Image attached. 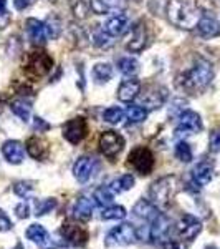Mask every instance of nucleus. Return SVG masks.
Listing matches in <instances>:
<instances>
[{"label": "nucleus", "mask_w": 220, "mask_h": 249, "mask_svg": "<svg viewBox=\"0 0 220 249\" xmlns=\"http://www.w3.org/2000/svg\"><path fill=\"white\" fill-rule=\"evenodd\" d=\"M166 12L169 22L184 30H192L194 27H197L202 17L195 0H169Z\"/></svg>", "instance_id": "nucleus-1"}, {"label": "nucleus", "mask_w": 220, "mask_h": 249, "mask_svg": "<svg viewBox=\"0 0 220 249\" xmlns=\"http://www.w3.org/2000/svg\"><path fill=\"white\" fill-rule=\"evenodd\" d=\"M204 124L202 118L199 113L192 110H186L179 115V126L175 130V135H190V133H199L202 131Z\"/></svg>", "instance_id": "nucleus-12"}, {"label": "nucleus", "mask_w": 220, "mask_h": 249, "mask_svg": "<svg viewBox=\"0 0 220 249\" xmlns=\"http://www.w3.org/2000/svg\"><path fill=\"white\" fill-rule=\"evenodd\" d=\"M27 32L35 43H45L47 40L57 38L60 34V27L53 22H42L37 18L27 20Z\"/></svg>", "instance_id": "nucleus-5"}, {"label": "nucleus", "mask_w": 220, "mask_h": 249, "mask_svg": "<svg viewBox=\"0 0 220 249\" xmlns=\"http://www.w3.org/2000/svg\"><path fill=\"white\" fill-rule=\"evenodd\" d=\"M175 156L177 160H181L182 163H189L192 160V150L186 142H179L175 146Z\"/></svg>", "instance_id": "nucleus-36"}, {"label": "nucleus", "mask_w": 220, "mask_h": 249, "mask_svg": "<svg viewBox=\"0 0 220 249\" xmlns=\"http://www.w3.org/2000/svg\"><path fill=\"white\" fill-rule=\"evenodd\" d=\"M126 116V111L121 110L119 107H111L105 110V113H103V120H105L106 123H111V124H118L121 123V120H125Z\"/></svg>", "instance_id": "nucleus-33"}, {"label": "nucleus", "mask_w": 220, "mask_h": 249, "mask_svg": "<svg viewBox=\"0 0 220 249\" xmlns=\"http://www.w3.org/2000/svg\"><path fill=\"white\" fill-rule=\"evenodd\" d=\"M55 208H57V199H53V198L42 199V201H37V204H35V214L43 216V214H47V213L53 211Z\"/></svg>", "instance_id": "nucleus-35"}, {"label": "nucleus", "mask_w": 220, "mask_h": 249, "mask_svg": "<svg viewBox=\"0 0 220 249\" xmlns=\"http://www.w3.org/2000/svg\"><path fill=\"white\" fill-rule=\"evenodd\" d=\"M113 198H114V193L111 190L110 186H101L98 188V190L94 191V199L96 203L99 204V206H110L111 203H113Z\"/></svg>", "instance_id": "nucleus-30"}, {"label": "nucleus", "mask_w": 220, "mask_h": 249, "mask_svg": "<svg viewBox=\"0 0 220 249\" xmlns=\"http://www.w3.org/2000/svg\"><path fill=\"white\" fill-rule=\"evenodd\" d=\"M146 42H147V29L142 22L136 23L133 27V32H131V37H129V42L126 43V48L133 53H138L141 52L144 47H146Z\"/></svg>", "instance_id": "nucleus-15"}, {"label": "nucleus", "mask_w": 220, "mask_h": 249, "mask_svg": "<svg viewBox=\"0 0 220 249\" xmlns=\"http://www.w3.org/2000/svg\"><path fill=\"white\" fill-rule=\"evenodd\" d=\"M179 178L177 176H164V178L157 179L151 184V190H149V198L157 208H166L171 206V203L174 201L175 195L179 193Z\"/></svg>", "instance_id": "nucleus-3"}, {"label": "nucleus", "mask_w": 220, "mask_h": 249, "mask_svg": "<svg viewBox=\"0 0 220 249\" xmlns=\"http://www.w3.org/2000/svg\"><path fill=\"white\" fill-rule=\"evenodd\" d=\"M197 32L204 38H214L220 35V23L215 17L209 14H202L201 20L197 23Z\"/></svg>", "instance_id": "nucleus-16"}, {"label": "nucleus", "mask_w": 220, "mask_h": 249, "mask_svg": "<svg viewBox=\"0 0 220 249\" xmlns=\"http://www.w3.org/2000/svg\"><path fill=\"white\" fill-rule=\"evenodd\" d=\"M113 42H114L113 37H111V35H108L105 30L94 37V45L96 47H101V48H108L110 45H113Z\"/></svg>", "instance_id": "nucleus-39"}, {"label": "nucleus", "mask_w": 220, "mask_h": 249, "mask_svg": "<svg viewBox=\"0 0 220 249\" xmlns=\"http://www.w3.org/2000/svg\"><path fill=\"white\" fill-rule=\"evenodd\" d=\"M96 171H98V161L91 156H81L73 164V176L78 179V183H86Z\"/></svg>", "instance_id": "nucleus-14"}, {"label": "nucleus", "mask_w": 220, "mask_h": 249, "mask_svg": "<svg viewBox=\"0 0 220 249\" xmlns=\"http://www.w3.org/2000/svg\"><path fill=\"white\" fill-rule=\"evenodd\" d=\"M60 234L66 239V243L73 244L77 248H83L90 239V234L83 226H79L78 223H73V221H66L63 223V226L60 228Z\"/></svg>", "instance_id": "nucleus-9"}, {"label": "nucleus", "mask_w": 220, "mask_h": 249, "mask_svg": "<svg viewBox=\"0 0 220 249\" xmlns=\"http://www.w3.org/2000/svg\"><path fill=\"white\" fill-rule=\"evenodd\" d=\"M139 93H141V82L133 77H129V80H125L118 88V98L125 103H131L134 98H138Z\"/></svg>", "instance_id": "nucleus-18"}, {"label": "nucleus", "mask_w": 220, "mask_h": 249, "mask_svg": "<svg viewBox=\"0 0 220 249\" xmlns=\"http://www.w3.org/2000/svg\"><path fill=\"white\" fill-rule=\"evenodd\" d=\"M10 108H12V111H14V115H17L18 118L23 120V122H27V120L30 118L31 107L29 102H25V100H17V102L12 103Z\"/></svg>", "instance_id": "nucleus-31"}, {"label": "nucleus", "mask_w": 220, "mask_h": 249, "mask_svg": "<svg viewBox=\"0 0 220 249\" xmlns=\"http://www.w3.org/2000/svg\"><path fill=\"white\" fill-rule=\"evenodd\" d=\"M125 148V138L116 131H105L99 136V150L106 158H116Z\"/></svg>", "instance_id": "nucleus-8"}, {"label": "nucleus", "mask_w": 220, "mask_h": 249, "mask_svg": "<svg viewBox=\"0 0 220 249\" xmlns=\"http://www.w3.org/2000/svg\"><path fill=\"white\" fill-rule=\"evenodd\" d=\"M126 216V210L123 206H108L101 213V219L111 221V219H123Z\"/></svg>", "instance_id": "nucleus-34"}, {"label": "nucleus", "mask_w": 220, "mask_h": 249, "mask_svg": "<svg viewBox=\"0 0 220 249\" xmlns=\"http://www.w3.org/2000/svg\"><path fill=\"white\" fill-rule=\"evenodd\" d=\"M0 12H7V0H0Z\"/></svg>", "instance_id": "nucleus-46"}, {"label": "nucleus", "mask_w": 220, "mask_h": 249, "mask_svg": "<svg viewBox=\"0 0 220 249\" xmlns=\"http://www.w3.org/2000/svg\"><path fill=\"white\" fill-rule=\"evenodd\" d=\"M209 148H210V151H214V153L220 151V126L219 128H214V130L210 131Z\"/></svg>", "instance_id": "nucleus-38"}, {"label": "nucleus", "mask_w": 220, "mask_h": 249, "mask_svg": "<svg viewBox=\"0 0 220 249\" xmlns=\"http://www.w3.org/2000/svg\"><path fill=\"white\" fill-rule=\"evenodd\" d=\"M214 178V168L209 163H199L197 166L192 170V181L197 186H205Z\"/></svg>", "instance_id": "nucleus-24"}, {"label": "nucleus", "mask_w": 220, "mask_h": 249, "mask_svg": "<svg viewBox=\"0 0 220 249\" xmlns=\"http://www.w3.org/2000/svg\"><path fill=\"white\" fill-rule=\"evenodd\" d=\"M53 58L45 50H31L25 55L23 62V73L30 80H40L51 71Z\"/></svg>", "instance_id": "nucleus-4"}, {"label": "nucleus", "mask_w": 220, "mask_h": 249, "mask_svg": "<svg viewBox=\"0 0 220 249\" xmlns=\"http://www.w3.org/2000/svg\"><path fill=\"white\" fill-rule=\"evenodd\" d=\"M2 153L9 163L20 164L23 161V156H25V148H23V144L17 142V140H9V142L3 143Z\"/></svg>", "instance_id": "nucleus-19"}, {"label": "nucleus", "mask_w": 220, "mask_h": 249, "mask_svg": "<svg viewBox=\"0 0 220 249\" xmlns=\"http://www.w3.org/2000/svg\"><path fill=\"white\" fill-rule=\"evenodd\" d=\"M118 68L123 75H126V77H134V75L139 71V62L136 58L125 57L118 62Z\"/></svg>", "instance_id": "nucleus-27"}, {"label": "nucleus", "mask_w": 220, "mask_h": 249, "mask_svg": "<svg viewBox=\"0 0 220 249\" xmlns=\"http://www.w3.org/2000/svg\"><path fill=\"white\" fill-rule=\"evenodd\" d=\"M201 231H202L201 219H197L192 214H184L181 221L177 223V232L184 241H194L201 234Z\"/></svg>", "instance_id": "nucleus-13"}, {"label": "nucleus", "mask_w": 220, "mask_h": 249, "mask_svg": "<svg viewBox=\"0 0 220 249\" xmlns=\"http://www.w3.org/2000/svg\"><path fill=\"white\" fill-rule=\"evenodd\" d=\"M133 186H134V176H131V175H123L119 179H116V181H113L110 184V188L113 190L114 195L116 193L131 190Z\"/></svg>", "instance_id": "nucleus-32"}, {"label": "nucleus", "mask_w": 220, "mask_h": 249, "mask_svg": "<svg viewBox=\"0 0 220 249\" xmlns=\"http://www.w3.org/2000/svg\"><path fill=\"white\" fill-rule=\"evenodd\" d=\"M212 78H214V68H212V63L209 60L199 57L195 60L194 67L182 75V80H179V85H181L186 91L197 93V91H202L204 88H207L210 85Z\"/></svg>", "instance_id": "nucleus-2"}, {"label": "nucleus", "mask_w": 220, "mask_h": 249, "mask_svg": "<svg viewBox=\"0 0 220 249\" xmlns=\"http://www.w3.org/2000/svg\"><path fill=\"white\" fill-rule=\"evenodd\" d=\"M126 116L129 123H141L147 118V110L141 105H131L127 107Z\"/></svg>", "instance_id": "nucleus-29"}, {"label": "nucleus", "mask_w": 220, "mask_h": 249, "mask_svg": "<svg viewBox=\"0 0 220 249\" xmlns=\"http://www.w3.org/2000/svg\"><path fill=\"white\" fill-rule=\"evenodd\" d=\"M12 230V221L9 219V216L0 210V231H10Z\"/></svg>", "instance_id": "nucleus-41"}, {"label": "nucleus", "mask_w": 220, "mask_h": 249, "mask_svg": "<svg viewBox=\"0 0 220 249\" xmlns=\"http://www.w3.org/2000/svg\"><path fill=\"white\" fill-rule=\"evenodd\" d=\"M9 23H10V15L7 12H0V30L9 27Z\"/></svg>", "instance_id": "nucleus-43"}, {"label": "nucleus", "mask_w": 220, "mask_h": 249, "mask_svg": "<svg viewBox=\"0 0 220 249\" xmlns=\"http://www.w3.org/2000/svg\"><path fill=\"white\" fill-rule=\"evenodd\" d=\"M15 249H23V248H22V244H17V248Z\"/></svg>", "instance_id": "nucleus-48"}, {"label": "nucleus", "mask_w": 220, "mask_h": 249, "mask_svg": "<svg viewBox=\"0 0 220 249\" xmlns=\"http://www.w3.org/2000/svg\"><path fill=\"white\" fill-rule=\"evenodd\" d=\"M33 128H35V130H38V133H40V131H47L48 128H50V124L45 123V120H43V118H38V116H37V118H35V122H33Z\"/></svg>", "instance_id": "nucleus-42"}, {"label": "nucleus", "mask_w": 220, "mask_h": 249, "mask_svg": "<svg viewBox=\"0 0 220 249\" xmlns=\"http://www.w3.org/2000/svg\"><path fill=\"white\" fill-rule=\"evenodd\" d=\"M151 226H149V238L154 241H162L169 236L171 231V219L167 218L166 214H159L157 218H154L151 221Z\"/></svg>", "instance_id": "nucleus-17"}, {"label": "nucleus", "mask_w": 220, "mask_h": 249, "mask_svg": "<svg viewBox=\"0 0 220 249\" xmlns=\"http://www.w3.org/2000/svg\"><path fill=\"white\" fill-rule=\"evenodd\" d=\"M138 239V231L129 223H123L113 228L106 236V246H129Z\"/></svg>", "instance_id": "nucleus-7"}, {"label": "nucleus", "mask_w": 220, "mask_h": 249, "mask_svg": "<svg viewBox=\"0 0 220 249\" xmlns=\"http://www.w3.org/2000/svg\"><path fill=\"white\" fill-rule=\"evenodd\" d=\"M127 164L133 166L139 175L146 176L153 171L154 168V155L149 148L146 146H138L127 156Z\"/></svg>", "instance_id": "nucleus-6"}, {"label": "nucleus", "mask_w": 220, "mask_h": 249, "mask_svg": "<svg viewBox=\"0 0 220 249\" xmlns=\"http://www.w3.org/2000/svg\"><path fill=\"white\" fill-rule=\"evenodd\" d=\"M86 135H88V123L81 116L68 120V122L63 124V136H65L66 142L78 144L79 142H83V138H85Z\"/></svg>", "instance_id": "nucleus-11"}, {"label": "nucleus", "mask_w": 220, "mask_h": 249, "mask_svg": "<svg viewBox=\"0 0 220 249\" xmlns=\"http://www.w3.org/2000/svg\"><path fill=\"white\" fill-rule=\"evenodd\" d=\"M31 2H33V0H15L14 3H15V9L17 10H25Z\"/></svg>", "instance_id": "nucleus-44"}, {"label": "nucleus", "mask_w": 220, "mask_h": 249, "mask_svg": "<svg viewBox=\"0 0 220 249\" xmlns=\"http://www.w3.org/2000/svg\"><path fill=\"white\" fill-rule=\"evenodd\" d=\"M25 148H27V153L35 160H45L48 153H50L48 143L43 138H40V136H31V138L27 140Z\"/></svg>", "instance_id": "nucleus-20"}, {"label": "nucleus", "mask_w": 220, "mask_h": 249, "mask_svg": "<svg viewBox=\"0 0 220 249\" xmlns=\"http://www.w3.org/2000/svg\"><path fill=\"white\" fill-rule=\"evenodd\" d=\"M167 100V90L159 85L146 87L141 95V107L144 105L146 110H157Z\"/></svg>", "instance_id": "nucleus-10"}, {"label": "nucleus", "mask_w": 220, "mask_h": 249, "mask_svg": "<svg viewBox=\"0 0 220 249\" xmlns=\"http://www.w3.org/2000/svg\"><path fill=\"white\" fill-rule=\"evenodd\" d=\"M133 213L138 218H142L147 221H153L154 218H157V216L161 214L157 206H156L153 201H147V199H141V201L136 203V206L133 208Z\"/></svg>", "instance_id": "nucleus-25"}, {"label": "nucleus", "mask_w": 220, "mask_h": 249, "mask_svg": "<svg viewBox=\"0 0 220 249\" xmlns=\"http://www.w3.org/2000/svg\"><path fill=\"white\" fill-rule=\"evenodd\" d=\"M127 23H129V18H127V15L116 14V15H113V17L108 18V22L105 23L103 30H105L108 35H111L113 38H116V37H119V35H121L123 32L126 30Z\"/></svg>", "instance_id": "nucleus-21"}, {"label": "nucleus", "mask_w": 220, "mask_h": 249, "mask_svg": "<svg viewBox=\"0 0 220 249\" xmlns=\"http://www.w3.org/2000/svg\"><path fill=\"white\" fill-rule=\"evenodd\" d=\"M15 195H18L20 198H27L31 191H33V183L31 181H18L14 186Z\"/></svg>", "instance_id": "nucleus-37"}, {"label": "nucleus", "mask_w": 220, "mask_h": 249, "mask_svg": "<svg viewBox=\"0 0 220 249\" xmlns=\"http://www.w3.org/2000/svg\"><path fill=\"white\" fill-rule=\"evenodd\" d=\"M15 213H17V216H18L20 219L29 218V214H30V204L25 203V201L17 204V208H15Z\"/></svg>", "instance_id": "nucleus-40"}, {"label": "nucleus", "mask_w": 220, "mask_h": 249, "mask_svg": "<svg viewBox=\"0 0 220 249\" xmlns=\"http://www.w3.org/2000/svg\"><path fill=\"white\" fill-rule=\"evenodd\" d=\"M126 0H90V7L94 14L105 15L111 12H118L125 7Z\"/></svg>", "instance_id": "nucleus-22"}, {"label": "nucleus", "mask_w": 220, "mask_h": 249, "mask_svg": "<svg viewBox=\"0 0 220 249\" xmlns=\"http://www.w3.org/2000/svg\"><path fill=\"white\" fill-rule=\"evenodd\" d=\"M164 249H186L182 243H177V241H169V243L164 244Z\"/></svg>", "instance_id": "nucleus-45"}, {"label": "nucleus", "mask_w": 220, "mask_h": 249, "mask_svg": "<svg viewBox=\"0 0 220 249\" xmlns=\"http://www.w3.org/2000/svg\"><path fill=\"white\" fill-rule=\"evenodd\" d=\"M27 238L38 246H50V236L42 224H31L27 230Z\"/></svg>", "instance_id": "nucleus-26"}, {"label": "nucleus", "mask_w": 220, "mask_h": 249, "mask_svg": "<svg viewBox=\"0 0 220 249\" xmlns=\"http://www.w3.org/2000/svg\"><path fill=\"white\" fill-rule=\"evenodd\" d=\"M93 199L86 198V196H79L77 199V203H75V208H73V216L79 221H83V223H86V221L91 219V216H93Z\"/></svg>", "instance_id": "nucleus-23"}, {"label": "nucleus", "mask_w": 220, "mask_h": 249, "mask_svg": "<svg viewBox=\"0 0 220 249\" xmlns=\"http://www.w3.org/2000/svg\"><path fill=\"white\" fill-rule=\"evenodd\" d=\"M93 77L98 83H106L113 77V68L110 63H96L93 67Z\"/></svg>", "instance_id": "nucleus-28"}, {"label": "nucleus", "mask_w": 220, "mask_h": 249, "mask_svg": "<svg viewBox=\"0 0 220 249\" xmlns=\"http://www.w3.org/2000/svg\"><path fill=\"white\" fill-rule=\"evenodd\" d=\"M205 249H217V248H215V246H207Z\"/></svg>", "instance_id": "nucleus-47"}]
</instances>
